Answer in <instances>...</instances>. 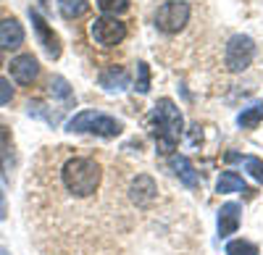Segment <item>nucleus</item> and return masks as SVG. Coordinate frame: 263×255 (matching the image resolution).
<instances>
[{
    "label": "nucleus",
    "instance_id": "nucleus-1",
    "mask_svg": "<svg viewBox=\"0 0 263 255\" xmlns=\"http://www.w3.org/2000/svg\"><path fill=\"white\" fill-rule=\"evenodd\" d=\"M150 129H153V137H156L158 153L171 155L177 150V142L182 137V129H184V121H182L177 103L168 97H161L150 113Z\"/></svg>",
    "mask_w": 263,
    "mask_h": 255
},
{
    "label": "nucleus",
    "instance_id": "nucleus-2",
    "mask_svg": "<svg viewBox=\"0 0 263 255\" xmlns=\"http://www.w3.org/2000/svg\"><path fill=\"white\" fill-rule=\"evenodd\" d=\"M63 187L77 198H90L100 187V166L92 158H71L63 166Z\"/></svg>",
    "mask_w": 263,
    "mask_h": 255
},
{
    "label": "nucleus",
    "instance_id": "nucleus-3",
    "mask_svg": "<svg viewBox=\"0 0 263 255\" xmlns=\"http://www.w3.org/2000/svg\"><path fill=\"white\" fill-rule=\"evenodd\" d=\"M66 126H69V132H92L98 137H119L121 134V124L105 113H98V111H82Z\"/></svg>",
    "mask_w": 263,
    "mask_h": 255
},
{
    "label": "nucleus",
    "instance_id": "nucleus-4",
    "mask_svg": "<svg viewBox=\"0 0 263 255\" xmlns=\"http://www.w3.org/2000/svg\"><path fill=\"white\" fill-rule=\"evenodd\" d=\"M190 21V3L187 0H166L156 13V27L166 34H177Z\"/></svg>",
    "mask_w": 263,
    "mask_h": 255
},
{
    "label": "nucleus",
    "instance_id": "nucleus-5",
    "mask_svg": "<svg viewBox=\"0 0 263 255\" xmlns=\"http://www.w3.org/2000/svg\"><path fill=\"white\" fill-rule=\"evenodd\" d=\"M90 34H92V40L98 42V45L114 48V45H119V42L126 37V24L119 21L116 16H100V18L92 21Z\"/></svg>",
    "mask_w": 263,
    "mask_h": 255
},
{
    "label": "nucleus",
    "instance_id": "nucleus-6",
    "mask_svg": "<svg viewBox=\"0 0 263 255\" xmlns=\"http://www.w3.org/2000/svg\"><path fill=\"white\" fill-rule=\"evenodd\" d=\"M255 55V42L248 34H234L227 45V66L229 71H245Z\"/></svg>",
    "mask_w": 263,
    "mask_h": 255
},
{
    "label": "nucleus",
    "instance_id": "nucleus-7",
    "mask_svg": "<svg viewBox=\"0 0 263 255\" xmlns=\"http://www.w3.org/2000/svg\"><path fill=\"white\" fill-rule=\"evenodd\" d=\"M29 16H32L34 32H37V37H40V42H42V48H45V53H48L50 58H58V55H61V42H58V34L48 27V21L40 16V11L29 8Z\"/></svg>",
    "mask_w": 263,
    "mask_h": 255
},
{
    "label": "nucleus",
    "instance_id": "nucleus-8",
    "mask_svg": "<svg viewBox=\"0 0 263 255\" xmlns=\"http://www.w3.org/2000/svg\"><path fill=\"white\" fill-rule=\"evenodd\" d=\"M156 195H158V187H156V182H153V176L140 174V176L132 179V184H129V198H132V203H135V205L145 208V205H150L153 200H156Z\"/></svg>",
    "mask_w": 263,
    "mask_h": 255
},
{
    "label": "nucleus",
    "instance_id": "nucleus-9",
    "mask_svg": "<svg viewBox=\"0 0 263 255\" xmlns=\"http://www.w3.org/2000/svg\"><path fill=\"white\" fill-rule=\"evenodd\" d=\"M11 76H13V82H18V84H32L34 79H37V74H40V66H37V58L34 55H29V53H24V55H16L13 61H11Z\"/></svg>",
    "mask_w": 263,
    "mask_h": 255
},
{
    "label": "nucleus",
    "instance_id": "nucleus-10",
    "mask_svg": "<svg viewBox=\"0 0 263 255\" xmlns=\"http://www.w3.org/2000/svg\"><path fill=\"white\" fill-rule=\"evenodd\" d=\"M24 42V27L18 18H3L0 21V48L3 50H16Z\"/></svg>",
    "mask_w": 263,
    "mask_h": 255
},
{
    "label": "nucleus",
    "instance_id": "nucleus-11",
    "mask_svg": "<svg viewBox=\"0 0 263 255\" xmlns=\"http://www.w3.org/2000/svg\"><path fill=\"white\" fill-rule=\"evenodd\" d=\"M168 163H171L174 174L179 176V182H182V184H187V187H197V184H200V174L195 171V166H192V161H190L187 155H177V153H171V155H168Z\"/></svg>",
    "mask_w": 263,
    "mask_h": 255
},
{
    "label": "nucleus",
    "instance_id": "nucleus-12",
    "mask_svg": "<svg viewBox=\"0 0 263 255\" xmlns=\"http://www.w3.org/2000/svg\"><path fill=\"white\" fill-rule=\"evenodd\" d=\"M239 219H242V208H239L237 203L221 205V210H218V234L221 237L234 234V231L239 229Z\"/></svg>",
    "mask_w": 263,
    "mask_h": 255
},
{
    "label": "nucleus",
    "instance_id": "nucleus-13",
    "mask_svg": "<svg viewBox=\"0 0 263 255\" xmlns=\"http://www.w3.org/2000/svg\"><path fill=\"white\" fill-rule=\"evenodd\" d=\"M100 84H103L105 90H126L129 87V74L121 66H108L100 74Z\"/></svg>",
    "mask_w": 263,
    "mask_h": 255
},
{
    "label": "nucleus",
    "instance_id": "nucleus-14",
    "mask_svg": "<svg viewBox=\"0 0 263 255\" xmlns=\"http://www.w3.org/2000/svg\"><path fill=\"white\" fill-rule=\"evenodd\" d=\"M216 189H218L221 195H229V192H248V187H245L242 176H239L237 171H224L221 176H218Z\"/></svg>",
    "mask_w": 263,
    "mask_h": 255
},
{
    "label": "nucleus",
    "instance_id": "nucleus-15",
    "mask_svg": "<svg viewBox=\"0 0 263 255\" xmlns=\"http://www.w3.org/2000/svg\"><path fill=\"white\" fill-rule=\"evenodd\" d=\"M260 121H263V103L250 105V108H245L242 113L237 116V124L242 126V129H253V126H258Z\"/></svg>",
    "mask_w": 263,
    "mask_h": 255
},
{
    "label": "nucleus",
    "instance_id": "nucleus-16",
    "mask_svg": "<svg viewBox=\"0 0 263 255\" xmlns=\"http://www.w3.org/2000/svg\"><path fill=\"white\" fill-rule=\"evenodd\" d=\"M11 150H13V145H11V132L6 129L3 124H0V168L8 174V168H11Z\"/></svg>",
    "mask_w": 263,
    "mask_h": 255
},
{
    "label": "nucleus",
    "instance_id": "nucleus-17",
    "mask_svg": "<svg viewBox=\"0 0 263 255\" xmlns=\"http://www.w3.org/2000/svg\"><path fill=\"white\" fill-rule=\"evenodd\" d=\"M58 8L66 18H79V16L87 13L90 3H87V0H58Z\"/></svg>",
    "mask_w": 263,
    "mask_h": 255
},
{
    "label": "nucleus",
    "instance_id": "nucleus-18",
    "mask_svg": "<svg viewBox=\"0 0 263 255\" xmlns=\"http://www.w3.org/2000/svg\"><path fill=\"white\" fill-rule=\"evenodd\" d=\"M227 255H260V252H258V247H255L253 242H248V240H232V242L227 245Z\"/></svg>",
    "mask_w": 263,
    "mask_h": 255
},
{
    "label": "nucleus",
    "instance_id": "nucleus-19",
    "mask_svg": "<svg viewBox=\"0 0 263 255\" xmlns=\"http://www.w3.org/2000/svg\"><path fill=\"white\" fill-rule=\"evenodd\" d=\"M95 3L105 16H116V13H124L129 8V0H95Z\"/></svg>",
    "mask_w": 263,
    "mask_h": 255
},
{
    "label": "nucleus",
    "instance_id": "nucleus-20",
    "mask_svg": "<svg viewBox=\"0 0 263 255\" xmlns=\"http://www.w3.org/2000/svg\"><path fill=\"white\" fill-rule=\"evenodd\" d=\"M237 161H242L245 163V168H248V171H250V176L255 179V182H260L263 184V161L260 158H255V155H237Z\"/></svg>",
    "mask_w": 263,
    "mask_h": 255
},
{
    "label": "nucleus",
    "instance_id": "nucleus-21",
    "mask_svg": "<svg viewBox=\"0 0 263 255\" xmlns=\"http://www.w3.org/2000/svg\"><path fill=\"white\" fill-rule=\"evenodd\" d=\"M137 74H140V76H137V87H135V90H140V92L145 95V92L150 90V69H147L145 61L137 63Z\"/></svg>",
    "mask_w": 263,
    "mask_h": 255
},
{
    "label": "nucleus",
    "instance_id": "nucleus-22",
    "mask_svg": "<svg viewBox=\"0 0 263 255\" xmlns=\"http://www.w3.org/2000/svg\"><path fill=\"white\" fill-rule=\"evenodd\" d=\"M11 97H13V87H11V82H8V79H0V105L11 103Z\"/></svg>",
    "mask_w": 263,
    "mask_h": 255
},
{
    "label": "nucleus",
    "instance_id": "nucleus-23",
    "mask_svg": "<svg viewBox=\"0 0 263 255\" xmlns=\"http://www.w3.org/2000/svg\"><path fill=\"white\" fill-rule=\"evenodd\" d=\"M0 219H6V195H3V187H0Z\"/></svg>",
    "mask_w": 263,
    "mask_h": 255
},
{
    "label": "nucleus",
    "instance_id": "nucleus-24",
    "mask_svg": "<svg viewBox=\"0 0 263 255\" xmlns=\"http://www.w3.org/2000/svg\"><path fill=\"white\" fill-rule=\"evenodd\" d=\"M0 255H8V252H6V250H0Z\"/></svg>",
    "mask_w": 263,
    "mask_h": 255
},
{
    "label": "nucleus",
    "instance_id": "nucleus-25",
    "mask_svg": "<svg viewBox=\"0 0 263 255\" xmlns=\"http://www.w3.org/2000/svg\"><path fill=\"white\" fill-rule=\"evenodd\" d=\"M0 66H3V58H0Z\"/></svg>",
    "mask_w": 263,
    "mask_h": 255
}]
</instances>
